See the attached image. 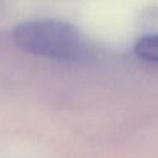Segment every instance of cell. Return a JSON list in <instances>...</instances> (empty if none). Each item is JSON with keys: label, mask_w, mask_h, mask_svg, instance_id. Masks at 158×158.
I'll return each instance as SVG.
<instances>
[{"label": "cell", "mask_w": 158, "mask_h": 158, "mask_svg": "<svg viewBox=\"0 0 158 158\" xmlns=\"http://www.w3.org/2000/svg\"><path fill=\"white\" fill-rule=\"evenodd\" d=\"M157 44H158V38L154 33L144 35L136 41L133 46V52L138 58L156 64L158 59Z\"/></svg>", "instance_id": "7a4b0ae2"}, {"label": "cell", "mask_w": 158, "mask_h": 158, "mask_svg": "<svg viewBox=\"0 0 158 158\" xmlns=\"http://www.w3.org/2000/svg\"><path fill=\"white\" fill-rule=\"evenodd\" d=\"M11 37L23 52L54 60L81 62L90 54L89 42L72 23L51 20H28L17 23Z\"/></svg>", "instance_id": "6da1fadb"}]
</instances>
